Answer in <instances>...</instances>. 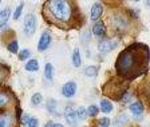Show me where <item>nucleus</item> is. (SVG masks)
I'll return each mask as SVG.
<instances>
[{"label":"nucleus","mask_w":150,"mask_h":127,"mask_svg":"<svg viewBox=\"0 0 150 127\" xmlns=\"http://www.w3.org/2000/svg\"><path fill=\"white\" fill-rule=\"evenodd\" d=\"M147 60H149L147 47L137 43L122 51L117 59L115 68L121 76L133 79L146 71Z\"/></svg>","instance_id":"obj_1"},{"label":"nucleus","mask_w":150,"mask_h":127,"mask_svg":"<svg viewBox=\"0 0 150 127\" xmlns=\"http://www.w3.org/2000/svg\"><path fill=\"white\" fill-rule=\"evenodd\" d=\"M46 12L52 20L67 23L71 20L74 9L70 0H48L46 3Z\"/></svg>","instance_id":"obj_2"},{"label":"nucleus","mask_w":150,"mask_h":127,"mask_svg":"<svg viewBox=\"0 0 150 127\" xmlns=\"http://www.w3.org/2000/svg\"><path fill=\"white\" fill-rule=\"evenodd\" d=\"M36 30V16L34 13H28L24 18V25H23V31L27 37L32 36Z\"/></svg>","instance_id":"obj_3"},{"label":"nucleus","mask_w":150,"mask_h":127,"mask_svg":"<svg viewBox=\"0 0 150 127\" xmlns=\"http://www.w3.org/2000/svg\"><path fill=\"white\" fill-rule=\"evenodd\" d=\"M118 43H119L118 39H105V40H102L98 44V50L102 54H107L110 51L115 50L118 47Z\"/></svg>","instance_id":"obj_4"},{"label":"nucleus","mask_w":150,"mask_h":127,"mask_svg":"<svg viewBox=\"0 0 150 127\" xmlns=\"http://www.w3.org/2000/svg\"><path fill=\"white\" fill-rule=\"evenodd\" d=\"M112 24H114V27H115L118 31H125L126 28L129 27L127 19H126L125 16L119 15V13L114 15V18H112Z\"/></svg>","instance_id":"obj_5"},{"label":"nucleus","mask_w":150,"mask_h":127,"mask_svg":"<svg viewBox=\"0 0 150 127\" xmlns=\"http://www.w3.org/2000/svg\"><path fill=\"white\" fill-rule=\"evenodd\" d=\"M51 34L48 31H44L43 34L40 35V39H39V43H38V50L40 51H46L51 44Z\"/></svg>","instance_id":"obj_6"},{"label":"nucleus","mask_w":150,"mask_h":127,"mask_svg":"<svg viewBox=\"0 0 150 127\" xmlns=\"http://www.w3.org/2000/svg\"><path fill=\"white\" fill-rule=\"evenodd\" d=\"M64 118H66V122L70 124V126H76L78 124V119H76V112L75 110L72 109L71 106H67L64 107Z\"/></svg>","instance_id":"obj_7"},{"label":"nucleus","mask_w":150,"mask_h":127,"mask_svg":"<svg viewBox=\"0 0 150 127\" xmlns=\"http://www.w3.org/2000/svg\"><path fill=\"white\" fill-rule=\"evenodd\" d=\"M76 92V83L75 82H67L62 87V94L64 98H72Z\"/></svg>","instance_id":"obj_8"},{"label":"nucleus","mask_w":150,"mask_h":127,"mask_svg":"<svg viewBox=\"0 0 150 127\" xmlns=\"http://www.w3.org/2000/svg\"><path fill=\"white\" fill-rule=\"evenodd\" d=\"M93 34L95 35L97 37H103L105 36V35H106V25H105V23L99 22V20H97V22L94 23Z\"/></svg>","instance_id":"obj_9"},{"label":"nucleus","mask_w":150,"mask_h":127,"mask_svg":"<svg viewBox=\"0 0 150 127\" xmlns=\"http://www.w3.org/2000/svg\"><path fill=\"white\" fill-rule=\"evenodd\" d=\"M129 109H130L131 114L134 115L137 119H141V116H142V112H144V106H142V103L139 102V100H137V102L131 103L130 106H129Z\"/></svg>","instance_id":"obj_10"},{"label":"nucleus","mask_w":150,"mask_h":127,"mask_svg":"<svg viewBox=\"0 0 150 127\" xmlns=\"http://www.w3.org/2000/svg\"><path fill=\"white\" fill-rule=\"evenodd\" d=\"M102 13H103V7L100 6L99 3L93 4V7H91V15H90L91 20H93V22H97Z\"/></svg>","instance_id":"obj_11"},{"label":"nucleus","mask_w":150,"mask_h":127,"mask_svg":"<svg viewBox=\"0 0 150 127\" xmlns=\"http://www.w3.org/2000/svg\"><path fill=\"white\" fill-rule=\"evenodd\" d=\"M127 123H129V116L125 114V112H122V114H119L118 116L114 119L112 126L114 127H123V126H126Z\"/></svg>","instance_id":"obj_12"},{"label":"nucleus","mask_w":150,"mask_h":127,"mask_svg":"<svg viewBox=\"0 0 150 127\" xmlns=\"http://www.w3.org/2000/svg\"><path fill=\"white\" fill-rule=\"evenodd\" d=\"M9 13H11V9L8 7H6L3 11H0V28L7 24V22L9 19Z\"/></svg>","instance_id":"obj_13"},{"label":"nucleus","mask_w":150,"mask_h":127,"mask_svg":"<svg viewBox=\"0 0 150 127\" xmlns=\"http://www.w3.org/2000/svg\"><path fill=\"white\" fill-rule=\"evenodd\" d=\"M13 118L11 115H0V127H12Z\"/></svg>","instance_id":"obj_14"},{"label":"nucleus","mask_w":150,"mask_h":127,"mask_svg":"<svg viewBox=\"0 0 150 127\" xmlns=\"http://www.w3.org/2000/svg\"><path fill=\"white\" fill-rule=\"evenodd\" d=\"M24 67H25V70L30 71V72L38 71V70H39V62H38L36 59H30L27 63H25Z\"/></svg>","instance_id":"obj_15"},{"label":"nucleus","mask_w":150,"mask_h":127,"mask_svg":"<svg viewBox=\"0 0 150 127\" xmlns=\"http://www.w3.org/2000/svg\"><path fill=\"white\" fill-rule=\"evenodd\" d=\"M100 110H102L105 114H110L112 111V104L110 100L107 99H102L100 100Z\"/></svg>","instance_id":"obj_16"},{"label":"nucleus","mask_w":150,"mask_h":127,"mask_svg":"<svg viewBox=\"0 0 150 127\" xmlns=\"http://www.w3.org/2000/svg\"><path fill=\"white\" fill-rule=\"evenodd\" d=\"M71 60H72V64H74V67H81L82 60H81V54H79V50H78V48H75V50H74Z\"/></svg>","instance_id":"obj_17"},{"label":"nucleus","mask_w":150,"mask_h":127,"mask_svg":"<svg viewBox=\"0 0 150 127\" xmlns=\"http://www.w3.org/2000/svg\"><path fill=\"white\" fill-rule=\"evenodd\" d=\"M44 76L47 80H52L54 79V67L51 63H47L44 67Z\"/></svg>","instance_id":"obj_18"},{"label":"nucleus","mask_w":150,"mask_h":127,"mask_svg":"<svg viewBox=\"0 0 150 127\" xmlns=\"http://www.w3.org/2000/svg\"><path fill=\"white\" fill-rule=\"evenodd\" d=\"M98 66H88V67L84 68V75H87V76L93 78V76H97L98 74Z\"/></svg>","instance_id":"obj_19"},{"label":"nucleus","mask_w":150,"mask_h":127,"mask_svg":"<svg viewBox=\"0 0 150 127\" xmlns=\"http://www.w3.org/2000/svg\"><path fill=\"white\" fill-rule=\"evenodd\" d=\"M47 110H48L51 114L58 115V103H56V100H54V99L48 100V102H47Z\"/></svg>","instance_id":"obj_20"},{"label":"nucleus","mask_w":150,"mask_h":127,"mask_svg":"<svg viewBox=\"0 0 150 127\" xmlns=\"http://www.w3.org/2000/svg\"><path fill=\"white\" fill-rule=\"evenodd\" d=\"M7 48H8V51L11 54H18L19 51V44L16 40H12V42H9L8 44H7Z\"/></svg>","instance_id":"obj_21"},{"label":"nucleus","mask_w":150,"mask_h":127,"mask_svg":"<svg viewBox=\"0 0 150 127\" xmlns=\"http://www.w3.org/2000/svg\"><path fill=\"white\" fill-rule=\"evenodd\" d=\"M8 102H9V95L0 91V109H3L4 106L8 104Z\"/></svg>","instance_id":"obj_22"},{"label":"nucleus","mask_w":150,"mask_h":127,"mask_svg":"<svg viewBox=\"0 0 150 127\" xmlns=\"http://www.w3.org/2000/svg\"><path fill=\"white\" fill-rule=\"evenodd\" d=\"M42 100H43V96H42V94H39V92L34 94L32 98H31V103L34 106H39L42 103Z\"/></svg>","instance_id":"obj_23"},{"label":"nucleus","mask_w":150,"mask_h":127,"mask_svg":"<svg viewBox=\"0 0 150 127\" xmlns=\"http://www.w3.org/2000/svg\"><path fill=\"white\" fill-rule=\"evenodd\" d=\"M76 118L79 119V121H83V119H86V115H87V111H86V109L84 107H79L78 110H76Z\"/></svg>","instance_id":"obj_24"},{"label":"nucleus","mask_w":150,"mask_h":127,"mask_svg":"<svg viewBox=\"0 0 150 127\" xmlns=\"http://www.w3.org/2000/svg\"><path fill=\"white\" fill-rule=\"evenodd\" d=\"M27 124L28 127H38L39 126V121H38L36 118H34V116H28V119H27Z\"/></svg>","instance_id":"obj_25"},{"label":"nucleus","mask_w":150,"mask_h":127,"mask_svg":"<svg viewBox=\"0 0 150 127\" xmlns=\"http://www.w3.org/2000/svg\"><path fill=\"white\" fill-rule=\"evenodd\" d=\"M98 112H99V109L97 106H90L87 109V115H90V116H97Z\"/></svg>","instance_id":"obj_26"},{"label":"nucleus","mask_w":150,"mask_h":127,"mask_svg":"<svg viewBox=\"0 0 150 127\" xmlns=\"http://www.w3.org/2000/svg\"><path fill=\"white\" fill-rule=\"evenodd\" d=\"M30 55H31L30 50L24 48V50H22V52L19 54V59H20V60H25V59H28V58H30Z\"/></svg>","instance_id":"obj_27"},{"label":"nucleus","mask_w":150,"mask_h":127,"mask_svg":"<svg viewBox=\"0 0 150 127\" xmlns=\"http://www.w3.org/2000/svg\"><path fill=\"white\" fill-rule=\"evenodd\" d=\"M23 7H24L23 3L18 6V8L15 9V13H13V20H18V19L20 18V13H22V11H23Z\"/></svg>","instance_id":"obj_28"},{"label":"nucleus","mask_w":150,"mask_h":127,"mask_svg":"<svg viewBox=\"0 0 150 127\" xmlns=\"http://www.w3.org/2000/svg\"><path fill=\"white\" fill-rule=\"evenodd\" d=\"M88 42H90V32L88 31L82 32V43L86 44V43H88Z\"/></svg>","instance_id":"obj_29"},{"label":"nucleus","mask_w":150,"mask_h":127,"mask_svg":"<svg viewBox=\"0 0 150 127\" xmlns=\"http://www.w3.org/2000/svg\"><path fill=\"white\" fill-rule=\"evenodd\" d=\"M99 126H100V127H109V126H110V119H109V118H102V119H99Z\"/></svg>","instance_id":"obj_30"},{"label":"nucleus","mask_w":150,"mask_h":127,"mask_svg":"<svg viewBox=\"0 0 150 127\" xmlns=\"http://www.w3.org/2000/svg\"><path fill=\"white\" fill-rule=\"evenodd\" d=\"M44 127H54V123L52 122H47V123L44 124Z\"/></svg>","instance_id":"obj_31"},{"label":"nucleus","mask_w":150,"mask_h":127,"mask_svg":"<svg viewBox=\"0 0 150 127\" xmlns=\"http://www.w3.org/2000/svg\"><path fill=\"white\" fill-rule=\"evenodd\" d=\"M54 127H64V126L60 124V123H54Z\"/></svg>","instance_id":"obj_32"},{"label":"nucleus","mask_w":150,"mask_h":127,"mask_svg":"<svg viewBox=\"0 0 150 127\" xmlns=\"http://www.w3.org/2000/svg\"><path fill=\"white\" fill-rule=\"evenodd\" d=\"M146 3H147V6L150 7V0H146Z\"/></svg>","instance_id":"obj_33"},{"label":"nucleus","mask_w":150,"mask_h":127,"mask_svg":"<svg viewBox=\"0 0 150 127\" xmlns=\"http://www.w3.org/2000/svg\"><path fill=\"white\" fill-rule=\"evenodd\" d=\"M133 1H139V0H133Z\"/></svg>","instance_id":"obj_34"},{"label":"nucleus","mask_w":150,"mask_h":127,"mask_svg":"<svg viewBox=\"0 0 150 127\" xmlns=\"http://www.w3.org/2000/svg\"><path fill=\"white\" fill-rule=\"evenodd\" d=\"M0 3H1V0H0Z\"/></svg>","instance_id":"obj_35"}]
</instances>
